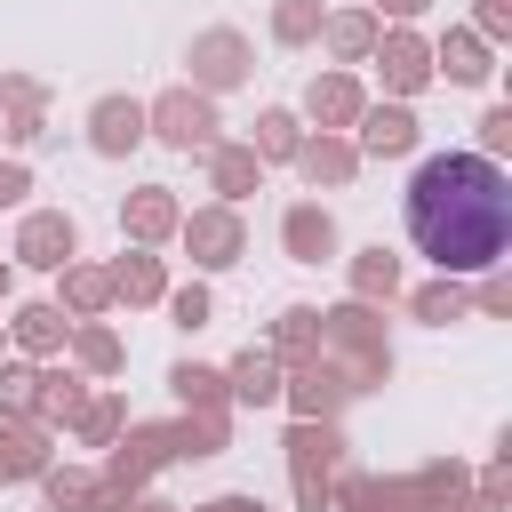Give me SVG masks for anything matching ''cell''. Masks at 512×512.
<instances>
[{
    "label": "cell",
    "mask_w": 512,
    "mask_h": 512,
    "mask_svg": "<svg viewBox=\"0 0 512 512\" xmlns=\"http://www.w3.org/2000/svg\"><path fill=\"white\" fill-rule=\"evenodd\" d=\"M408 488H416L424 512H448L456 496H472V464H464V456H424V464L408 472Z\"/></svg>",
    "instance_id": "cell-32"
},
{
    "label": "cell",
    "mask_w": 512,
    "mask_h": 512,
    "mask_svg": "<svg viewBox=\"0 0 512 512\" xmlns=\"http://www.w3.org/2000/svg\"><path fill=\"white\" fill-rule=\"evenodd\" d=\"M376 8V24H416V16H432V0H368Z\"/></svg>",
    "instance_id": "cell-49"
},
{
    "label": "cell",
    "mask_w": 512,
    "mask_h": 512,
    "mask_svg": "<svg viewBox=\"0 0 512 512\" xmlns=\"http://www.w3.org/2000/svg\"><path fill=\"white\" fill-rule=\"evenodd\" d=\"M280 456H288V472H336V464H344V432H336V416H288Z\"/></svg>",
    "instance_id": "cell-23"
},
{
    "label": "cell",
    "mask_w": 512,
    "mask_h": 512,
    "mask_svg": "<svg viewBox=\"0 0 512 512\" xmlns=\"http://www.w3.org/2000/svg\"><path fill=\"white\" fill-rule=\"evenodd\" d=\"M0 112H48V88L32 72H0Z\"/></svg>",
    "instance_id": "cell-41"
},
{
    "label": "cell",
    "mask_w": 512,
    "mask_h": 512,
    "mask_svg": "<svg viewBox=\"0 0 512 512\" xmlns=\"http://www.w3.org/2000/svg\"><path fill=\"white\" fill-rule=\"evenodd\" d=\"M328 480H336V472H288V496H296V512H328Z\"/></svg>",
    "instance_id": "cell-44"
},
{
    "label": "cell",
    "mask_w": 512,
    "mask_h": 512,
    "mask_svg": "<svg viewBox=\"0 0 512 512\" xmlns=\"http://www.w3.org/2000/svg\"><path fill=\"white\" fill-rule=\"evenodd\" d=\"M88 488H96V472H88V464H48V472H40L48 512H80V504H88Z\"/></svg>",
    "instance_id": "cell-39"
},
{
    "label": "cell",
    "mask_w": 512,
    "mask_h": 512,
    "mask_svg": "<svg viewBox=\"0 0 512 512\" xmlns=\"http://www.w3.org/2000/svg\"><path fill=\"white\" fill-rule=\"evenodd\" d=\"M368 72L384 80L392 104H416V96L432 88V40H424L416 24H384L376 48H368Z\"/></svg>",
    "instance_id": "cell-5"
},
{
    "label": "cell",
    "mask_w": 512,
    "mask_h": 512,
    "mask_svg": "<svg viewBox=\"0 0 512 512\" xmlns=\"http://www.w3.org/2000/svg\"><path fill=\"white\" fill-rule=\"evenodd\" d=\"M184 64H192L184 88H200V96H232V88L256 80V40H248L240 24H208V32H192Z\"/></svg>",
    "instance_id": "cell-2"
},
{
    "label": "cell",
    "mask_w": 512,
    "mask_h": 512,
    "mask_svg": "<svg viewBox=\"0 0 512 512\" xmlns=\"http://www.w3.org/2000/svg\"><path fill=\"white\" fill-rule=\"evenodd\" d=\"M224 448H232V408H184L176 416V464H200Z\"/></svg>",
    "instance_id": "cell-31"
},
{
    "label": "cell",
    "mask_w": 512,
    "mask_h": 512,
    "mask_svg": "<svg viewBox=\"0 0 512 512\" xmlns=\"http://www.w3.org/2000/svg\"><path fill=\"white\" fill-rule=\"evenodd\" d=\"M8 296H16V264L0 256V304H8Z\"/></svg>",
    "instance_id": "cell-52"
},
{
    "label": "cell",
    "mask_w": 512,
    "mask_h": 512,
    "mask_svg": "<svg viewBox=\"0 0 512 512\" xmlns=\"http://www.w3.org/2000/svg\"><path fill=\"white\" fill-rule=\"evenodd\" d=\"M200 160H208V192H216L224 208H248V200L264 192V160H256L248 144H232V136H216V144H208Z\"/></svg>",
    "instance_id": "cell-17"
},
{
    "label": "cell",
    "mask_w": 512,
    "mask_h": 512,
    "mask_svg": "<svg viewBox=\"0 0 512 512\" xmlns=\"http://www.w3.org/2000/svg\"><path fill=\"white\" fill-rule=\"evenodd\" d=\"M400 296H408V320H424V328L472 320V288H464L456 272H440V280H424V288H400Z\"/></svg>",
    "instance_id": "cell-29"
},
{
    "label": "cell",
    "mask_w": 512,
    "mask_h": 512,
    "mask_svg": "<svg viewBox=\"0 0 512 512\" xmlns=\"http://www.w3.org/2000/svg\"><path fill=\"white\" fill-rule=\"evenodd\" d=\"M408 240L416 256H432V272H488L504 264L512 248V176L504 160H480V152H432L416 160L408 176Z\"/></svg>",
    "instance_id": "cell-1"
},
{
    "label": "cell",
    "mask_w": 512,
    "mask_h": 512,
    "mask_svg": "<svg viewBox=\"0 0 512 512\" xmlns=\"http://www.w3.org/2000/svg\"><path fill=\"white\" fill-rule=\"evenodd\" d=\"M288 168H296L312 192H344L368 160H360V144H352V136H336V128H304V144H296V160H288Z\"/></svg>",
    "instance_id": "cell-11"
},
{
    "label": "cell",
    "mask_w": 512,
    "mask_h": 512,
    "mask_svg": "<svg viewBox=\"0 0 512 512\" xmlns=\"http://www.w3.org/2000/svg\"><path fill=\"white\" fill-rule=\"evenodd\" d=\"M136 144H144V96H120V88L96 96L88 104V152L96 160H128Z\"/></svg>",
    "instance_id": "cell-15"
},
{
    "label": "cell",
    "mask_w": 512,
    "mask_h": 512,
    "mask_svg": "<svg viewBox=\"0 0 512 512\" xmlns=\"http://www.w3.org/2000/svg\"><path fill=\"white\" fill-rule=\"evenodd\" d=\"M128 512H184V504H168V496H152V488H136V504Z\"/></svg>",
    "instance_id": "cell-50"
},
{
    "label": "cell",
    "mask_w": 512,
    "mask_h": 512,
    "mask_svg": "<svg viewBox=\"0 0 512 512\" xmlns=\"http://www.w3.org/2000/svg\"><path fill=\"white\" fill-rule=\"evenodd\" d=\"M0 352H8V320H0Z\"/></svg>",
    "instance_id": "cell-53"
},
{
    "label": "cell",
    "mask_w": 512,
    "mask_h": 512,
    "mask_svg": "<svg viewBox=\"0 0 512 512\" xmlns=\"http://www.w3.org/2000/svg\"><path fill=\"white\" fill-rule=\"evenodd\" d=\"M64 432H72L80 448H112V440L128 432V400H120V392H88V400H80V416H72Z\"/></svg>",
    "instance_id": "cell-33"
},
{
    "label": "cell",
    "mask_w": 512,
    "mask_h": 512,
    "mask_svg": "<svg viewBox=\"0 0 512 512\" xmlns=\"http://www.w3.org/2000/svg\"><path fill=\"white\" fill-rule=\"evenodd\" d=\"M168 392H176V408H232L224 368H208V360H176L168 368Z\"/></svg>",
    "instance_id": "cell-34"
},
{
    "label": "cell",
    "mask_w": 512,
    "mask_h": 512,
    "mask_svg": "<svg viewBox=\"0 0 512 512\" xmlns=\"http://www.w3.org/2000/svg\"><path fill=\"white\" fill-rule=\"evenodd\" d=\"M168 464H176V424H136V416H128V432L104 448V464H96V472H104V480H120V488H152Z\"/></svg>",
    "instance_id": "cell-6"
},
{
    "label": "cell",
    "mask_w": 512,
    "mask_h": 512,
    "mask_svg": "<svg viewBox=\"0 0 512 512\" xmlns=\"http://www.w3.org/2000/svg\"><path fill=\"white\" fill-rule=\"evenodd\" d=\"M264 352H272L280 368L312 360V352H320V304H280V312H272V336H264Z\"/></svg>",
    "instance_id": "cell-30"
},
{
    "label": "cell",
    "mask_w": 512,
    "mask_h": 512,
    "mask_svg": "<svg viewBox=\"0 0 512 512\" xmlns=\"http://www.w3.org/2000/svg\"><path fill=\"white\" fill-rule=\"evenodd\" d=\"M320 0H272V48H312L320 40Z\"/></svg>",
    "instance_id": "cell-35"
},
{
    "label": "cell",
    "mask_w": 512,
    "mask_h": 512,
    "mask_svg": "<svg viewBox=\"0 0 512 512\" xmlns=\"http://www.w3.org/2000/svg\"><path fill=\"white\" fill-rule=\"evenodd\" d=\"M376 32H384V24H376V8H328L312 48H328V64H368Z\"/></svg>",
    "instance_id": "cell-25"
},
{
    "label": "cell",
    "mask_w": 512,
    "mask_h": 512,
    "mask_svg": "<svg viewBox=\"0 0 512 512\" xmlns=\"http://www.w3.org/2000/svg\"><path fill=\"white\" fill-rule=\"evenodd\" d=\"M48 136V112H0V144H40Z\"/></svg>",
    "instance_id": "cell-45"
},
{
    "label": "cell",
    "mask_w": 512,
    "mask_h": 512,
    "mask_svg": "<svg viewBox=\"0 0 512 512\" xmlns=\"http://www.w3.org/2000/svg\"><path fill=\"white\" fill-rule=\"evenodd\" d=\"M56 464V432L32 416H0V480H40Z\"/></svg>",
    "instance_id": "cell-20"
},
{
    "label": "cell",
    "mask_w": 512,
    "mask_h": 512,
    "mask_svg": "<svg viewBox=\"0 0 512 512\" xmlns=\"http://www.w3.org/2000/svg\"><path fill=\"white\" fill-rule=\"evenodd\" d=\"M72 256H80V224H72L64 208H24L16 240H8V264H24V272H64Z\"/></svg>",
    "instance_id": "cell-7"
},
{
    "label": "cell",
    "mask_w": 512,
    "mask_h": 512,
    "mask_svg": "<svg viewBox=\"0 0 512 512\" xmlns=\"http://www.w3.org/2000/svg\"><path fill=\"white\" fill-rule=\"evenodd\" d=\"M88 384H96V376H80L72 360H40V392H32V424H48V432H64V424L80 416V400H88Z\"/></svg>",
    "instance_id": "cell-22"
},
{
    "label": "cell",
    "mask_w": 512,
    "mask_h": 512,
    "mask_svg": "<svg viewBox=\"0 0 512 512\" xmlns=\"http://www.w3.org/2000/svg\"><path fill=\"white\" fill-rule=\"evenodd\" d=\"M64 336H72V320H64L56 296H32V304L8 312V344H16L24 360H64Z\"/></svg>",
    "instance_id": "cell-18"
},
{
    "label": "cell",
    "mask_w": 512,
    "mask_h": 512,
    "mask_svg": "<svg viewBox=\"0 0 512 512\" xmlns=\"http://www.w3.org/2000/svg\"><path fill=\"white\" fill-rule=\"evenodd\" d=\"M328 512H384V480L336 464V480H328Z\"/></svg>",
    "instance_id": "cell-37"
},
{
    "label": "cell",
    "mask_w": 512,
    "mask_h": 512,
    "mask_svg": "<svg viewBox=\"0 0 512 512\" xmlns=\"http://www.w3.org/2000/svg\"><path fill=\"white\" fill-rule=\"evenodd\" d=\"M24 192H32V168L16 152H0V208H24Z\"/></svg>",
    "instance_id": "cell-46"
},
{
    "label": "cell",
    "mask_w": 512,
    "mask_h": 512,
    "mask_svg": "<svg viewBox=\"0 0 512 512\" xmlns=\"http://www.w3.org/2000/svg\"><path fill=\"white\" fill-rule=\"evenodd\" d=\"M64 360H72L80 376H120V368H128V336H120L112 320H72Z\"/></svg>",
    "instance_id": "cell-24"
},
{
    "label": "cell",
    "mask_w": 512,
    "mask_h": 512,
    "mask_svg": "<svg viewBox=\"0 0 512 512\" xmlns=\"http://www.w3.org/2000/svg\"><path fill=\"white\" fill-rule=\"evenodd\" d=\"M448 512H504V504H488V496H456Z\"/></svg>",
    "instance_id": "cell-51"
},
{
    "label": "cell",
    "mask_w": 512,
    "mask_h": 512,
    "mask_svg": "<svg viewBox=\"0 0 512 512\" xmlns=\"http://www.w3.org/2000/svg\"><path fill=\"white\" fill-rule=\"evenodd\" d=\"M176 224H184L176 184H136V192L120 200V240H128V248H168Z\"/></svg>",
    "instance_id": "cell-12"
},
{
    "label": "cell",
    "mask_w": 512,
    "mask_h": 512,
    "mask_svg": "<svg viewBox=\"0 0 512 512\" xmlns=\"http://www.w3.org/2000/svg\"><path fill=\"white\" fill-rule=\"evenodd\" d=\"M480 288H472V312H512V272L504 264H488V272H472Z\"/></svg>",
    "instance_id": "cell-42"
},
{
    "label": "cell",
    "mask_w": 512,
    "mask_h": 512,
    "mask_svg": "<svg viewBox=\"0 0 512 512\" xmlns=\"http://www.w3.org/2000/svg\"><path fill=\"white\" fill-rule=\"evenodd\" d=\"M216 136H224V120H216V96H200V88H160V96L144 104V144L208 152Z\"/></svg>",
    "instance_id": "cell-3"
},
{
    "label": "cell",
    "mask_w": 512,
    "mask_h": 512,
    "mask_svg": "<svg viewBox=\"0 0 512 512\" xmlns=\"http://www.w3.org/2000/svg\"><path fill=\"white\" fill-rule=\"evenodd\" d=\"M360 104H368L360 72H352V64H328V72H312V80H304V104H296V120H304V128H336V136H352Z\"/></svg>",
    "instance_id": "cell-8"
},
{
    "label": "cell",
    "mask_w": 512,
    "mask_h": 512,
    "mask_svg": "<svg viewBox=\"0 0 512 512\" xmlns=\"http://www.w3.org/2000/svg\"><path fill=\"white\" fill-rule=\"evenodd\" d=\"M400 288H408V272H400V256L384 240L344 264V296H360V304H400Z\"/></svg>",
    "instance_id": "cell-26"
},
{
    "label": "cell",
    "mask_w": 512,
    "mask_h": 512,
    "mask_svg": "<svg viewBox=\"0 0 512 512\" xmlns=\"http://www.w3.org/2000/svg\"><path fill=\"white\" fill-rule=\"evenodd\" d=\"M352 144H360V160H408L416 144H424V120H416V104H360V120H352Z\"/></svg>",
    "instance_id": "cell-9"
},
{
    "label": "cell",
    "mask_w": 512,
    "mask_h": 512,
    "mask_svg": "<svg viewBox=\"0 0 512 512\" xmlns=\"http://www.w3.org/2000/svg\"><path fill=\"white\" fill-rule=\"evenodd\" d=\"M128 504H136V488H120V480H104V472H96V488H88V504H80V512H128Z\"/></svg>",
    "instance_id": "cell-47"
},
{
    "label": "cell",
    "mask_w": 512,
    "mask_h": 512,
    "mask_svg": "<svg viewBox=\"0 0 512 512\" xmlns=\"http://www.w3.org/2000/svg\"><path fill=\"white\" fill-rule=\"evenodd\" d=\"M280 360L264 352V344H248V352H232L224 360V392H232V408H280Z\"/></svg>",
    "instance_id": "cell-21"
},
{
    "label": "cell",
    "mask_w": 512,
    "mask_h": 512,
    "mask_svg": "<svg viewBox=\"0 0 512 512\" xmlns=\"http://www.w3.org/2000/svg\"><path fill=\"white\" fill-rule=\"evenodd\" d=\"M432 80H448V88H488V80H496V48H488L472 24H448V32L432 40Z\"/></svg>",
    "instance_id": "cell-14"
},
{
    "label": "cell",
    "mask_w": 512,
    "mask_h": 512,
    "mask_svg": "<svg viewBox=\"0 0 512 512\" xmlns=\"http://www.w3.org/2000/svg\"><path fill=\"white\" fill-rule=\"evenodd\" d=\"M184 512H272L264 496H248V488H224V496H208V504H184Z\"/></svg>",
    "instance_id": "cell-48"
},
{
    "label": "cell",
    "mask_w": 512,
    "mask_h": 512,
    "mask_svg": "<svg viewBox=\"0 0 512 512\" xmlns=\"http://www.w3.org/2000/svg\"><path fill=\"white\" fill-rule=\"evenodd\" d=\"M472 32L496 48V40H512V0H472Z\"/></svg>",
    "instance_id": "cell-43"
},
{
    "label": "cell",
    "mask_w": 512,
    "mask_h": 512,
    "mask_svg": "<svg viewBox=\"0 0 512 512\" xmlns=\"http://www.w3.org/2000/svg\"><path fill=\"white\" fill-rule=\"evenodd\" d=\"M176 248L192 256V272H232V264L248 256V216L224 208V200H200V208H184Z\"/></svg>",
    "instance_id": "cell-4"
},
{
    "label": "cell",
    "mask_w": 512,
    "mask_h": 512,
    "mask_svg": "<svg viewBox=\"0 0 512 512\" xmlns=\"http://www.w3.org/2000/svg\"><path fill=\"white\" fill-rule=\"evenodd\" d=\"M56 304H64V320H104V312H112V272L88 264V256H72V264L56 272Z\"/></svg>",
    "instance_id": "cell-27"
},
{
    "label": "cell",
    "mask_w": 512,
    "mask_h": 512,
    "mask_svg": "<svg viewBox=\"0 0 512 512\" xmlns=\"http://www.w3.org/2000/svg\"><path fill=\"white\" fill-rule=\"evenodd\" d=\"M472 152H480V160H504V152H512V104H488V112H480V144H472Z\"/></svg>",
    "instance_id": "cell-40"
},
{
    "label": "cell",
    "mask_w": 512,
    "mask_h": 512,
    "mask_svg": "<svg viewBox=\"0 0 512 512\" xmlns=\"http://www.w3.org/2000/svg\"><path fill=\"white\" fill-rule=\"evenodd\" d=\"M240 144H248L264 168H288V160H296V144H304V120H296V104H264V112H256V128H248Z\"/></svg>",
    "instance_id": "cell-28"
},
{
    "label": "cell",
    "mask_w": 512,
    "mask_h": 512,
    "mask_svg": "<svg viewBox=\"0 0 512 512\" xmlns=\"http://www.w3.org/2000/svg\"><path fill=\"white\" fill-rule=\"evenodd\" d=\"M160 304H168V320H176L184 336H200V328L216 320V288H208V280H184V288L168 280V296H160Z\"/></svg>",
    "instance_id": "cell-36"
},
{
    "label": "cell",
    "mask_w": 512,
    "mask_h": 512,
    "mask_svg": "<svg viewBox=\"0 0 512 512\" xmlns=\"http://www.w3.org/2000/svg\"><path fill=\"white\" fill-rule=\"evenodd\" d=\"M384 344H392V336H384V304L344 296V304L320 312V352H328V360H360V352H384Z\"/></svg>",
    "instance_id": "cell-13"
},
{
    "label": "cell",
    "mask_w": 512,
    "mask_h": 512,
    "mask_svg": "<svg viewBox=\"0 0 512 512\" xmlns=\"http://www.w3.org/2000/svg\"><path fill=\"white\" fill-rule=\"evenodd\" d=\"M280 248H288V264H336L344 232H336V216L320 200H288L280 208Z\"/></svg>",
    "instance_id": "cell-16"
},
{
    "label": "cell",
    "mask_w": 512,
    "mask_h": 512,
    "mask_svg": "<svg viewBox=\"0 0 512 512\" xmlns=\"http://www.w3.org/2000/svg\"><path fill=\"white\" fill-rule=\"evenodd\" d=\"M104 272H112V304H128V312H144V304L168 296V256L160 248H120Z\"/></svg>",
    "instance_id": "cell-19"
},
{
    "label": "cell",
    "mask_w": 512,
    "mask_h": 512,
    "mask_svg": "<svg viewBox=\"0 0 512 512\" xmlns=\"http://www.w3.org/2000/svg\"><path fill=\"white\" fill-rule=\"evenodd\" d=\"M32 392H40V360L0 352V416H32Z\"/></svg>",
    "instance_id": "cell-38"
},
{
    "label": "cell",
    "mask_w": 512,
    "mask_h": 512,
    "mask_svg": "<svg viewBox=\"0 0 512 512\" xmlns=\"http://www.w3.org/2000/svg\"><path fill=\"white\" fill-rule=\"evenodd\" d=\"M344 400H352V384H344V368L328 352H312V360H296L280 376V408L288 416H344Z\"/></svg>",
    "instance_id": "cell-10"
}]
</instances>
